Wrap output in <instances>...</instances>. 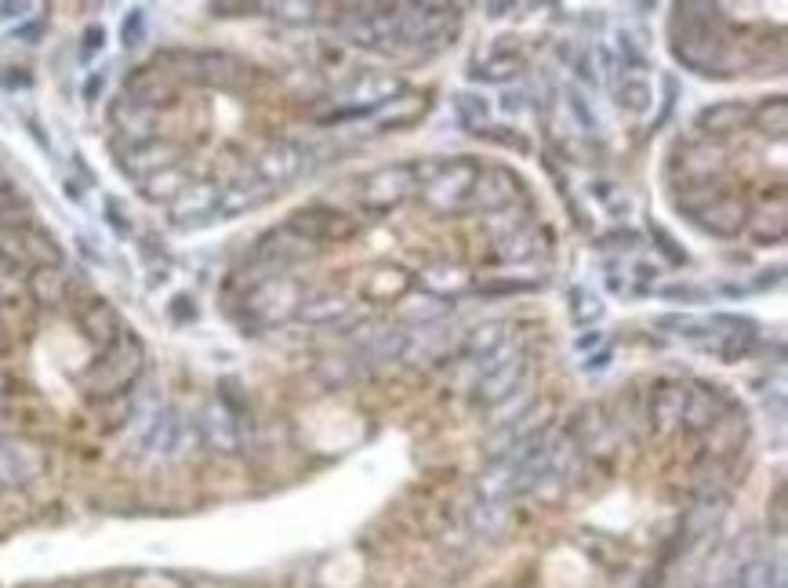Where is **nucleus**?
<instances>
[{"label": "nucleus", "instance_id": "obj_8", "mask_svg": "<svg viewBox=\"0 0 788 588\" xmlns=\"http://www.w3.org/2000/svg\"><path fill=\"white\" fill-rule=\"evenodd\" d=\"M517 200V174H509L505 168H480L477 185H472L469 207L480 211H502Z\"/></svg>", "mask_w": 788, "mask_h": 588}, {"label": "nucleus", "instance_id": "obj_42", "mask_svg": "<svg viewBox=\"0 0 788 588\" xmlns=\"http://www.w3.org/2000/svg\"><path fill=\"white\" fill-rule=\"evenodd\" d=\"M284 19H295V22H309L312 19V11H317V4H280L277 8Z\"/></svg>", "mask_w": 788, "mask_h": 588}, {"label": "nucleus", "instance_id": "obj_32", "mask_svg": "<svg viewBox=\"0 0 788 588\" xmlns=\"http://www.w3.org/2000/svg\"><path fill=\"white\" fill-rule=\"evenodd\" d=\"M87 331H92L98 342H109L113 334H117V317H113V309L109 306H95L92 312H87Z\"/></svg>", "mask_w": 788, "mask_h": 588}, {"label": "nucleus", "instance_id": "obj_39", "mask_svg": "<svg viewBox=\"0 0 788 588\" xmlns=\"http://www.w3.org/2000/svg\"><path fill=\"white\" fill-rule=\"evenodd\" d=\"M774 120V135H785V124H788V106L781 103V98H778V103H774V113L767 109V106H763L759 109V124H763V131H767V124Z\"/></svg>", "mask_w": 788, "mask_h": 588}, {"label": "nucleus", "instance_id": "obj_21", "mask_svg": "<svg viewBox=\"0 0 788 588\" xmlns=\"http://www.w3.org/2000/svg\"><path fill=\"white\" fill-rule=\"evenodd\" d=\"M737 588H788L785 578V563L781 559H748L742 570H737Z\"/></svg>", "mask_w": 788, "mask_h": 588}, {"label": "nucleus", "instance_id": "obj_48", "mask_svg": "<svg viewBox=\"0 0 788 588\" xmlns=\"http://www.w3.org/2000/svg\"><path fill=\"white\" fill-rule=\"evenodd\" d=\"M607 360H610V353H599V356H589V360H585V371H596V367H607Z\"/></svg>", "mask_w": 788, "mask_h": 588}, {"label": "nucleus", "instance_id": "obj_28", "mask_svg": "<svg viewBox=\"0 0 788 588\" xmlns=\"http://www.w3.org/2000/svg\"><path fill=\"white\" fill-rule=\"evenodd\" d=\"M455 109H458V120L472 131H480V128L491 124V106H487V98L461 92V95H455Z\"/></svg>", "mask_w": 788, "mask_h": 588}, {"label": "nucleus", "instance_id": "obj_5", "mask_svg": "<svg viewBox=\"0 0 788 588\" xmlns=\"http://www.w3.org/2000/svg\"><path fill=\"white\" fill-rule=\"evenodd\" d=\"M287 229L317 247L323 240H345V236H353L360 225L353 215H342V211L309 207V211H295L291 222H287Z\"/></svg>", "mask_w": 788, "mask_h": 588}, {"label": "nucleus", "instance_id": "obj_12", "mask_svg": "<svg viewBox=\"0 0 788 588\" xmlns=\"http://www.w3.org/2000/svg\"><path fill=\"white\" fill-rule=\"evenodd\" d=\"M694 222L716 236H734L745 225V204L734 196H712L702 211H694Z\"/></svg>", "mask_w": 788, "mask_h": 588}, {"label": "nucleus", "instance_id": "obj_25", "mask_svg": "<svg viewBox=\"0 0 788 588\" xmlns=\"http://www.w3.org/2000/svg\"><path fill=\"white\" fill-rule=\"evenodd\" d=\"M745 117H748V109L742 103H716V106L702 109V117H698V128H705V131H734V128H742Z\"/></svg>", "mask_w": 788, "mask_h": 588}, {"label": "nucleus", "instance_id": "obj_10", "mask_svg": "<svg viewBox=\"0 0 788 588\" xmlns=\"http://www.w3.org/2000/svg\"><path fill=\"white\" fill-rule=\"evenodd\" d=\"M44 461L30 443H15V440H0V483L4 487H22L33 477H41Z\"/></svg>", "mask_w": 788, "mask_h": 588}, {"label": "nucleus", "instance_id": "obj_24", "mask_svg": "<svg viewBox=\"0 0 788 588\" xmlns=\"http://www.w3.org/2000/svg\"><path fill=\"white\" fill-rule=\"evenodd\" d=\"M534 255H537V233L531 225H517V229L498 236V258L502 261H528Z\"/></svg>", "mask_w": 788, "mask_h": 588}, {"label": "nucleus", "instance_id": "obj_29", "mask_svg": "<svg viewBox=\"0 0 788 588\" xmlns=\"http://www.w3.org/2000/svg\"><path fill=\"white\" fill-rule=\"evenodd\" d=\"M182 190H185V179L179 168L157 171L153 179H146V196H153V200H174Z\"/></svg>", "mask_w": 788, "mask_h": 588}, {"label": "nucleus", "instance_id": "obj_38", "mask_svg": "<svg viewBox=\"0 0 788 588\" xmlns=\"http://www.w3.org/2000/svg\"><path fill=\"white\" fill-rule=\"evenodd\" d=\"M567 106H571L574 117H578V124H582L585 131H593V128H596L593 109H589V103H585V95L578 92V87H567Z\"/></svg>", "mask_w": 788, "mask_h": 588}, {"label": "nucleus", "instance_id": "obj_23", "mask_svg": "<svg viewBox=\"0 0 788 588\" xmlns=\"http://www.w3.org/2000/svg\"><path fill=\"white\" fill-rule=\"evenodd\" d=\"M345 312H349L345 295L323 291L317 298H306L302 309H298V317H302L306 323H334V320H342Z\"/></svg>", "mask_w": 788, "mask_h": 588}, {"label": "nucleus", "instance_id": "obj_18", "mask_svg": "<svg viewBox=\"0 0 788 588\" xmlns=\"http://www.w3.org/2000/svg\"><path fill=\"white\" fill-rule=\"evenodd\" d=\"M686 385H661L650 396V421H654L658 432H669L672 425H680L683 418V404H686Z\"/></svg>", "mask_w": 788, "mask_h": 588}, {"label": "nucleus", "instance_id": "obj_3", "mask_svg": "<svg viewBox=\"0 0 788 588\" xmlns=\"http://www.w3.org/2000/svg\"><path fill=\"white\" fill-rule=\"evenodd\" d=\"M0 258L8 266H41L55 269L62 261V252L47 233H36L30 225H0Z\"/></svg>", "mask_w": 788, "mask_h": 588}, {"label": "nucleus", "instance_id": "obj_46", "mask_svg": "<svg viewBox=\"0 0 788 588\" xmlns=\"http://www.w3.org/2000/svg\"><path fill=\"white\" fill-rule=\"evenodd\" d=\"M98 92H103V77H98V73H95V77L84 84V98H95Z\"/></svg>", "mask_w": 788, "mask_h": 588}, {"label": "nucleus", "instance_id": "obj_13", "mask_svg": "<svg viewBox=\"0 0 788 588\" xmlns=\"http://www.w3.org/2000/svg\"><path fill=\"white\" fill-rule=\"evenodd\" d=\"M542 429H545V404L542 407L531 404L520 418H509L505 425H498V432L491 436V443H487V455L491 458L505 455L509 447H517L520 440H528L531 432H542Z\"/></svg>", "mask_w": 788, "mask_h": 588}, {"label": "nucleus", "instance_id": "obj_44", "mask_svg": "<svg viewBox=\"0 0 788 588\" xmlns=\"http://www.w3.org/2000/svg\"><path fill=\"white\" fill-rule=\"evenodd\" d=\"M654 236H658V247H661V252H665L672 261H675V266H683V252H675V247H672V240H669V236L665 233H661V229H654Z\"/></svg>", "mask_w": 788, "mask_h": 588}, {"label": "nucleus", "instance_id": "obj_6", "mask_svg": "<svg viewBox=\"0 0 788 588\" xmlns=\"http://www.w3.org/2000/svg\"><path fill=\"white\" fill-rule=\"evenodd\" d=\"M306 168V149L298 142H273L262 149V157L255 160V174L269 190H280V185L295 182Z\"/></svg>", "mask_w": 788, "mask_h": 588}, {"label": "nucleus", "instance_id": "obj_2", "mask_svg": "<svg viewBox=\"0 0 788 588\" xmlns=\"http://www.w3.org/2000/svg\"><path fill=\"white\" fill-rule=\"evenodd\" d=\"M306 302V287L291 277H269L262 280L252 295H247V317L255 323H284L298 317V309Z\"/></svg>", "mask_w": 788, "mask_h": 588}, {"label": "nucleus", "instance_id": "obj_47", "mask_svg": "<svg viewBox=\"0 0 788 588\" xmlns=\"http://www.w3.org/2000/svg\"><path fill=\"white\" fill-rule=\"evenodd\" d=\"M22 84H30L26 73H4V87H22Z\"/></svg>", "mask_w": 788, "mask_h": 588}, {"label": "nucleus", "instance_id": "obj_40", "mask_svg": "<svg viewBox=\"0 0 788 588\" xmlns=\"http://www.w3.org/2000/svg\"><path fill=\"white\" fill-rule=\"evenodd\" d=\"M142 22H146L142 11H131V15L124 19V30H120V36H124V44H128V47H135V44L142 41Z\"/></svg>", "mask_w": 788, "mask_h": 588}, {"label": "nucleus", "instance_id": "obj_27", "mask_svg": "<svg viewBox=\"0 0 788 588\" xmlns=\"http://www.w3.org/2000/svg\"><path fill=\"white\" fill-rule=\"evenodd\" d=\"M469 527L477 531V534L494 537L498 531L505 527V505H498V502H477V505L469 509Z\"/></svg>", "mask_w": 788, "mask_h": 588}, {"label": "nucleus", "instance_id": "obj_4", "mask_svg": "<svg viewBox=\"0 0 788 588\" xmlns=\"http://www.w3.org/2000/svg\"><path fill=\"white\" fill-rule=\"evenodd\" d=\"M418 190V174L415 164H393L382 168L364 179V190H360V207L371 211V215H382V211L400 207L404 200Z\"/></svg>", "mask_w": 788, "mask_h": 588}, {"label": "nucleus", "instance_id": "obj_37", "mask_svg": "<svg viewBox=\"0 0 788 588\" xmlns=\"http://www.w3.org/2000/svg\"><path fill=\"white\" fill-rule=\"evenodd\" d=\"M517 70H520V58H494L491 66H480L477 73H472V77H477V81H505Z\"/></svg>", "mask_w": 788, "mask_h": 588}, {"label": "nucleus", "instance_id": "obj_31", "mask_svg": "<svg viewBox=\"0 0 788 588\" xmlns=\"http://www.w3.org/2000/svg\"><path fill=\"white\" fill-rule=\"evenodd\" d=\"M650 98H654V92H650V84L643 77H629L618 87V103L632 113H643L650 106Z\"/></svg>", "mask_w": 788, "mask_h": 588}, {"label": "nucleus", "instance_id": "obj_26", "mask_svg": "<svg viewBox=\"0 0 788 588\" xmlns=\"http://www.w3.org/2000/svg\"><path fill=\"white\" fill-rule=\"evenodd\" d=\"M502 345H505V323H483V328H472L466 338L469 356H491Z\"/></svg>", "mask_w": 788, "mask_h": 588}, {"label": "nucleus", "instance_id": "obj_11", "mask_svg": "<svg viewBox=\"0 0 788 588\" xmlns=\"http://www.w3.org/2000/svg\"><path fill=\"white\" fill-rule=\"evenodd\" d=\"M396 95H400V81H393V77H364V81H356V84L345 92V103H353V106H349L345 113H338L334 120L360 117V113H368V109H374V106L393 103Z\"/></svg>", "mask_w": 788, "mask_h": 588}, {"label": "nucleus", "instance_id": "obj_14", "mask_svg": "<svg viewBox=\"0 0 788 588\" xmlns=\"http://www.w3.org/2000/svg\"><path fill=\"white\" fill-rule=\"evenodd\" d=\"M309 255H317V247H312L309 240H302V236H295L291 229H277V233H269L266 240L258 244V258L266 261V266L273 269H280L287 266V261H298V258H309Z\"/></svg>", "mask_w": 788, "mask_h": 588}, {"label": "nucleus", "instance_id": "obj_20", "mask_svg": "<svg viewBox=\"0 0 788 588\" xmlns=\"http://www.w3.org/2000/svg\"><path fill=\"white\" fill-rule=\"evenodd\" d=\"M269 193H273V190L258 179V174H252V179H236L233 185H225V190H222L219 211H222V215H236V211L262 204V200H266Z\"/></svg>", "mask_w": 788, "mask_h": 588}, {"label": "nucleus", "instance_id": "obj_30", "mask_svg": "<svg viewBox=\"0 0 788 588\" xmlns=\"http://www.w3.org/2000/svg\"><path fill=\"white\" fill-rule=\"evenodd\" d=\"M422 280H425V287L433 291V298H444V295L458 291V287L466 284V277H461L455 266H433V269H425Z\"/></svg>", "mask_w": 788, "mask_h": 588}, {"label": "nucleus", "instance_id": "obj_1", "mask_svg": "<svg viewBox=\"0 0 788 588\" xmlns=\"http://www.w3.org/2000/svg\"><path fill=\"white\" fill-rule=\"evenodd\" d=\"M418 185H422V200L440 215H450V211H466L472 185H477L480 164L472 160H447V164H418Z\"/></svg>", "mask_w": 788, "mask_h": 588}, {"label": "nucleus", "instance_id": "obj_41", "mask_svg": "<svg viewBox=\"0 0 788 588\" xmlns=\"http://www.w3.org/2000/svg\"><path fill=\"white\" fill-rule=\"evenodd\" d=\"M661 298H683V302H702L705 291H702V287H683V284H675V287H665V291H661Z\"/></svg>", "mask_w": 788, "mask_h": 588}, {"label": "nucleus", "instance_id": "obj_34", "mask_svg": "<svg viewBox=\"0 0 788 588\" xmlns=\"http://www.w3.org/2000/svg\"><path fill=\"white\" fill-rule=\"evenodd\" d=\"M404 345H407L404 334H400V331H396V334L385 331V334H379V342L368 345V356H371V360H393V356L404 353Z\"/></svg>", "mask_w": 788, "mask_h": 588}, {"label": "nucleus", "instance_id": "obj_16", "mask_svg": "<svg viewBox=\"0 0 788 588\" xmlns=\"http://www.w3.org/2000/svg\"><path fill=\"white\" fill-rule=\"evenodd\" d=\"M113 124L124 131V139L131 146L139 142H149L153 139V124H157V113L142 106V103H131V98H124V103L113 109Z\"/></svg>", "mask_w": 788, "mask_h": 588}, {"label": "nucleus", "instance_id": "obj_45", "mask_svg": "<svg viewBox=\"0 0 788 588\" xmlns=\"http://www.w3.org/2000/svg\"><path fill=\"white\" fill-rule=\"evenodd\" d=\"M502 109L509 113V117H517V113L523 109V95H520V92H512V95H502Z\"/></svg>", "mask_w": 788, "mask_h": 588}, {"label": "nucleus", "instance_id": "obj_43", "mask_svg": "<svg viewBox=\"0 0 788 588\" xmlns=\"http://www.w3.org/2000/svg\"><path fill=\"white\" fill-rule=\"evenodd\" d=\"M103 41H106V33H103V26H92L84 33V58H92L98 47H103Z\"/></svg>", "mask_w": 788, "mask_h": 588}, {"label": "nucleus", "instance_id": "obj_35", "mask_svg": "<svg viewBox=\"0 0 788 588\" xmlns=\"http://www.w3.org/2000/svg\"><path fill=\"white\" fill-rule=\"evenodd\" d=\"M200 62H204V77H211V81H215V84H230L233 81V58H225V55H204V58H200Z\"/></svg>", "mask_w": 788, "mask_h": 588}, {"label": "nucleus", "instance_id": "obj_15", "mask_svg": "<svg viewBox=\"0 0 788 588\" xmlns=\"http://www.w3.org/2000/svg\"><path fill=\"white\" fill-rule=\"evenodd\" d=\"M174 168V149L168 142H157V139H149V142H139V146H131V157H124V171L135 174V179H153L157 171H168Z\"/></svg>", "mask_w": 788, "mask_h": 588}, {"label": "nucleus", "instance_id": "obj_7", "mask_svg": "<svg viewBox=\"0 0 788 588\" xmlns=\"http://www.w3.org/2000/svg\"><path fill=\"white\" fill-rule=\"evenodd\" d=\"M528 356L517 353V356H509L502 367H494V371H487L480 385H477V399L480 404H505L509 396H517L523 389V378H528Z\"/></svg>", "mask_w": 788, "mask_h": 588}, {"label": "nucleus", "instance_id": "obj_33", "mask_svg": "<svg viewBox=\"0 0 788 588\" xmlns=\"http://www.w3.org/2000/svg\"><path fill=\"white\" fill-rule=\"evenodd\" d=\"M571 312H574V320H578V323H593L599 312H604V306H599L596 295L582 291V287H574V291H571Z\"/></svg>", "mask_w": 788, "mask_h": 588}, {"label": "nucleus", "instance_id": "obj_22", "mask_svg": "<svg viewBox=\"0 0 788 588\" xmlns=\"http://www.w3.org/2000/svg\"><path fill=\"white\" fill-rule=\"evenodd\" d=\"M723 509H727V498H723V491H705V494H698L694 509L686 512V534H691V537L709 534L712 527H716V520L723 516Z\"/></svg>", "mask_w": 788, "mask_h": 588}, {"label": "nucleus", "instance_id": "obj_17", "mask_svg": "<svg viewBox=\"0 0 788 588\" xmlns=\"http://www.w3.org/2000/svg\"><path fill=\"white\" fill-rule=\"evenodd\" d=\"M723 418V399L712 393V389H691L686 393V404H683V418L680 425L686 429L702 432V429H712Z\"/></svg>", "mask_w": 788, "mask_h": 588}, {"label": "nucleus", "instance_id": "obj_9", "mask_svg": "<svg viewBox=\"0 0 788 588\" xmlns=\"http://www.w3.org/2000/svg\"><path fill=\"white\" fill-rule=\"evenodd\" d=\"M200 440L211 450H222V455H233L241 447V418L233 415L225 404H211L200 418Z\"/></svg>", "mask_w": 788, "mask_h": 588}, {"label": "nucleus", "instance_id": "obj_19", "mask_svg": "<svg viewBox=\"0 0 788 588\" xmlns=\"http://www.w3.org/2000/svg\"><path fill=\"white\" fill-rule=\"evenodd\" d=\"M219 196H222V190H215V185H185V190L171 200V211H174V218L179 222H190V218H200V215H215Z\"/></svg>", "mask_w": 788, "mask_h": 588}, {"label": "nucleus", "instance_id": "obj_36", "mask_svg": "<svg viewBox=\"0 0 788 588\" xmlns=\"http://www.w3.org/2000/svg\"><path fill=\"white\" fill-rule=\"evenodd\" d=\"M33 291L44 298V302H55V298L62 295V277L55 269H41L33 277Z\"/></svg>", "mask_w": 788, "mask_h": 588}]
</instances>
